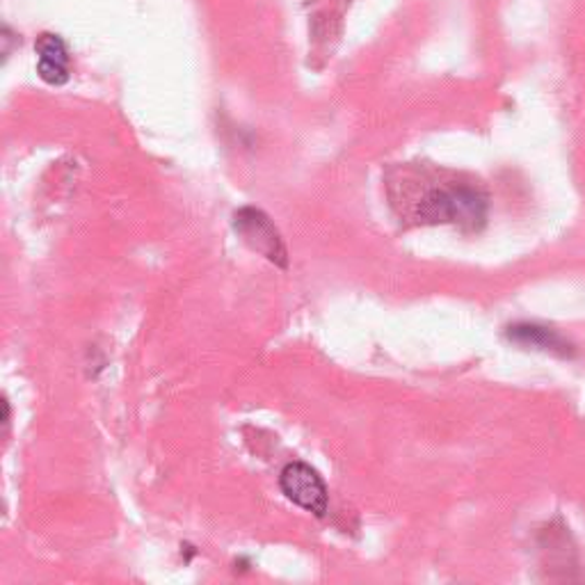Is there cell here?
<instances>
[{
    "label": "cell",
    "instance_id": "6da1fadb",
    "mask_svg": "<svg viewBox=\"0 0 585 585\" xmlns=\"http://www.w3.org/2000/svg\"><path fill=\"white\" fill-rule=\"evenodd\" d=\"M419 215L425 222H453L464 229H478L487 217V201L471 188L435 190L423 199Z\"/></svg>",
    "mask_w": 585,
    "mask_h": 585
},
{
    "label": "cell",
    "instance_id": "7a4b0ae2",
    "mask_svg": "<svg viewBox=\"0 0 585 585\" xmlns=\"http://www.w3.org/2000/svg\"><path fill=\"white\" fill-rule=\"evenodd\" d=\"M279 487L288 501L300 506L307 512H313L316 516H325L329 497L316 469H311L304 462H290L282 469Z\"/></svg>",
    "mask_w": 585,
    "mask_h": 585
},
{
    "label": "cell",
    "instance_id": "3957f363",
    "mask_svg": "<svg viewBox=\"0 0 585 585\" xmlns=\"http://www.w3.org/2000/svg\"><path fill=\"white\" fill-rule=\"evenodd\" d=\"M37 72L39 78L49 85H64L70 80V51H66L64 41L58 35L43 33L39 35L37 43Z\"/></svg>",
    "mask_w": 585,
    "mask_h": 585
},
{
    "label": "cell",
    "instance_id": "277c9868",
    "mask_svg": "<svg viewBox=\"0 0 585 585\" xmlns=\"http://www.w3.org/2000/svg\"><path fill=\"white\" fill-rule=\"evenodd\" d=\"M508 339L514 341L516 346L551 352L556 357H572L574 354V348L565 339V336H560L556 329L545 327V325H535V323L510 325L508 327Z\"/></svg>",
    "mask_w": 585,
    "mask_h": 585
},
{
    "label": "cell",
    "instance_id": "5b68a950",
    "mask_svg": "<svg viewBox=\"0 0 585 585\" xmlns=\"http://www.w3.org/2000/svg\"><path fill=\"white\" fill-rule=\"evenodd\" d=\"M236 227H240L245 238H259V242L254 245L259 252H263L270 261H277L282 265H286V252L277 238V232L270 227V222L257 213V211H242L240 215H236Z\"/></svg>",
    "mask_w": 585,
    "mask_h": 585
}]
</instances>
